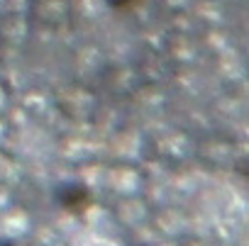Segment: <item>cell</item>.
Returning <instances> with one entry per match:
<instances>
[{
  "label": "cell",
  "mask_w": 249,
  "mask_h": 246,
  "mask_svg": "<svg viewBox=\"0 0 249 246\" xmlns=\"http://www.w3.org/2000/svg\"><path fill=\"white\" fill-rule=\"evenodd\" d=\"M54 197L56 202L71 212V214H86L93 205H95V197L93 193L83 185V183H59L54 188Z\"/></svg>",
  "instance_id": "6da1fadb"
},
{
  "label": "cell",
  "mask_w": 249,
  "mask_h": 246,
  "mask_svg": "<svg viewBox=\"0 0 249 246\" xmlns=\"http://www.w3.org/2000/svg\"><path fill=\"white\" fill-rule=\"evenodd\" d=\"M107 3V8H112V10H130V8H135L137 3H142V0H105Z\"/></svg>",
  "instance_id": "7a4b0ae2"
},
{
  "label": "cell",
  "mask_w": 249,
  "mask_h": 246,
  "mask_svg": "<svg viewBox=\"0 0 249 246\" xmlns=\"http://www.w3.org/2000/svg\"><path fill=\"white\" fill-rule=\"evenodd\" d=\"M0 246H18V244L10 241V239H0Z\"/></svg>",
  "instance_id": "3957f363"
}]
</instances>
